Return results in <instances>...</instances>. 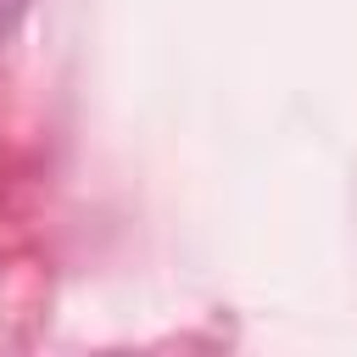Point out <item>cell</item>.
I'll return each mask as SVG.
<instances>
[{
	"instance_id": "1",
	"label": "cell",
	"mask_w": 357,
	"mask_h": 357,
	"mask_svg": "<svg viewBox=\"0 0 357 357\" xmlns=\"http://www.w3.org/2000/svg\"><path fill=\"white\" fill-rule=\"evenodd\" d=\"M22 11H28V0H0V39L17 28V17H22Z\"/></svg>"
}]
</instances>
